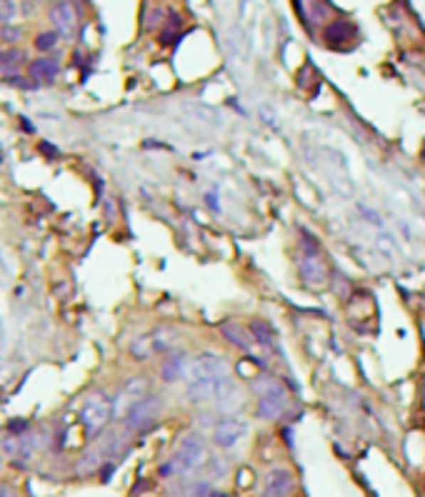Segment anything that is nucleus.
I'll return each mask as SVG.
<instances>
[{"mask_svg":"<svg viewBox=\"0 0 425 497\" xmlns=\"http://www.w3.org/2000/svg\"><path fill=\"white\" fill-rule=\"evenodd\" d=\"M248 432V425L236 417H223L216 422V432H213V442H216L221 450H231L238 440Z\"/></svg>","mask_w":425,"mask_h":497,"instance_id":"1a4fd4ad","label":"nucleus"},{"mask_svg":"<svg viewBox=\"0 0 425 497\" xmlns=\"http://www.w3.org/2000/svg\"><path fill=\"white\" fill-rule=\"evenodd\" d=\"M23 66V53L18 48H6L0 51V75H11Z\"/></svg>","mask_w":425,"mask_h":497,"instance_id":"2eb2a0df","label":"nucleus"},{"mask_svg":"<svg viewBox=\"0 0 425 497\" xmlns=\"http://www.w3.org/2000/svg\"><path fill=\"white\" fill-rule=\"evenodd\" d=\"M298 275H300V283L308 290H323L328 288L330 268L320 253H305L300 260V268H298Z\"/></svg>","mask_w":425,"mask_h":497,"instance_id":"0eeeda50","label":"nucleus"},{"mask_svg":"<svg viewBox=\"0 0 425 497\" xmlns=\"http://www.w3.org/2000/svg\"><path fill=\"white\" fill-rule=\"evenodd\" d=\"M110 417H113V400L100 390L90 392L80 407V422L88 435L90 437L100 435V432L108 427Z\"/></svg>","mask_w":425,"mask_h":497,"instance_id":"20e7f679","label":"nucleus"},{"mask_svg":"<svg viewBox=\"0 0 425 497\" xmlns=\"http://www.w3.org/2000/svg\"><path fill=\"white\" fill-rule=\"evenodd\" d=\"M203 198H205V203L210 205V210H218V208H221V205H218V193H216V190H208V193H205Z\"/></svg>","mask_w":425,"mask_h":497,"instance_id":"6ab92c4d","label":"nucleus"},{"mask_svg":"<svg viewBox=\"0 0 425 497\" xmlns=\"http://www.w3.org/2000/svg\"><path fill=\"white\" fill-rule=\"evenodd\" d=\"M18 16V3L16 0H0V23H8Z\"/></svg>","mask_w":425,"mask_h":497,"instance_id":"f3484780","label":"nucleus"},{"mask_svg":"<svg viewBox=\"0 0 425 497\" xmlns=\"http://www.w3.org/2000/svg\"><path fill=\"white\" fill-rule=\"evenodd\" d=\"M175 333L173 330H168V328H155V330H150V333H145V335H140V338H135L133 342H130V355L135 357V360H148V357H153V355H160V352H173L175 347H173V342H175Z\"/></svg>","mask_w":425,"mask_h":497,"instance_id":"39448f33","label":"nucleus"},{"mask_svg":"<svg viewBox=\"0 0 425 497\" xmlns=\"http://www.w3.org/2000/svg\"><path fill=\"white\" fill-rule=\"evenodd\" d=\"M221 333H223V338H226L228 342H233V345H236L238 350H243V352H251L253 345H256V340H253V335H251V330L243 328V325H238V323H233V320H228V323L221 325Z\"/></svg>","mask_w":425,"mask_h":497,"instance_id":"ddd939ff","label":"nucleus"},{"mask_svg":"<svg viewBox=\"0 0 425 497\" xmlns=\"http://www.w3.org/2000/svg\"><path fill=\"white\" fill-rule=\"evenodd\" d=\"M226 377H231L226 360L213 352H203L190 362V382L185 387V395L193 402H213L218 385Z\"/></svg>","mask_w":425,"mask_h":497,"instance_id":"f257e3e1","label":"nucleus"},{"mask_svg":"<svg viewBox=\"0 0 425 497\" xmlns=\"http://www.w3.org/2000/svg\"><path fill=\"white\" fill-rule=\"evenodd\" d=\"M251 335H253V340L258 342V345H263L266 350H273V345H276V338H273V330L268 328V325H263V323H251Z\"/></svg>","mask_w":425,"mask_h":497,"instance_id":"dca6fc26","label":"nucleus"},{"mask_svg":"<svg viewBox=\"0 0 425 497\" xmlns=\"http://www.w3.org/2000/svg\"><path fill=\"white\" fill-rule=\"evenodd\" d=\"M56 43H58V36L53 31L41 33V36L36 38V48H38V51H43V53L53 51V48H56Z\"/></svg>","mask_w":425,"mask_h":497,"instance_id":"a211bd4d","label":"nucleus"},{"mask_svg":"<svg viewBox=\"0 0 425 497\" xmlns=\"http://www.w3.org/2000/svg\"><path fill=\"white\" fill-rule=\"evenodd\" d=\"M295 487V477L285 467H273L266 475V485H263V497H288Z\"/></svg>","mask_w":425,"mask_h":497,"instance_id":"9b49d317","label":"nucleus"},{"mask_svg":"<svg viewBox=\"0 0 425 497\" xmlns=\"http://www.w3.org/2000/svg\"><path fill=\"white\" fill-rule=\"evenodd\" d=\"M31 78L38 83H53L58 78V63L53 58H38L31 63Z\"/></svg>","mask_w":425,"mask_h":497,"instance_id":"4468645a","label":"nucleus"},{"mask_svg":"<svg viewBox=\"0 0 425 497\" xmlns=\"http://www.w3.org/2000/svg\"><path fill=\"white\" fill-rule=\"evenodd\" d=\"M185 370H190V367H188V355L175 347L173 352H168V355H165L163 367H160V377H163L165 382H178L180 377L185 375Z\"/></svg>","mask_w":425,"mask_h":497,"instance_id":"f8f14e48","label":"nucleus"},{"mask_svg":"<svg viewBox=\"0 0 425 497\" xmlns=\"http://www.w3.org/2000/svg\"><path fill=\"white\" fill-rule=\"evenodd\" d=\"M51 21L63 38H75L78 13H75V6H73V3H68V0H58L56 6L51 8Z\"/></svg>","mask_w":425,"mask_h":497,"instance_id":"9d476101","label":"nucleus"},{"mask_svg":"<svg viewBox=\"0 0 425 497\" xmlns=\"http://www.w3.org/2000/svg\"><path fill=\"white\" fill-rule=\"evenodd\" d=\"M200 465H205V440L198 432H190L180 440L175 455L160 467V475H190Z\"/></svg>","mask_w":425,"mask_h":497,"instance_id":"f03ea898","label":"nucleus"},{"mask_svg":"<svg viewBox=\"0 0 425 497\" xmlns=\"http://www.w3.org/2000/svg\"><path fill=\"white\" fill-rule=\"evenodd\" d=\"M150 395V380L148 377H133L118 390L113 397V417H125L140 400Z\"/></svg>","mask_w":425,"mask_h":497,"instance_id":"6e6552de","label":"nucleus"},{"mask_svg":"<svg viewBox=\"0 0 425 497\" xmlns=\"http://www.w3.org/2000/svg\"><path fill=\"white\" fill-rule=\"evenodd\" d=\"M256 415L261 417V420H280L283 415H285L288 410V390L283 387L280 380H276V377H261V380L256 382Z\"/></svg>","mask_w":425,"mask_h":497,"instance_id":"7ed1b4c3","label":"nucleus"},{"mask_svg":"<svg viewBox=\"0 0 425 497\" xmlns=\"http://www.w3.org/2000/svg\"><path fill=\"white\" fill-rule=\"evenodd\" d=\"M160 412H163V400H160V395H155V392H150L145 400H140L138 405L133 407V410L128 412V415L123 417L125 422V430L128 432H143V430H150V427L158 422Z\"/></svg>","mask_w":425,"mask_h":497,"instance_id":"423d86ee","label":"nucleus"}]
</instances>
